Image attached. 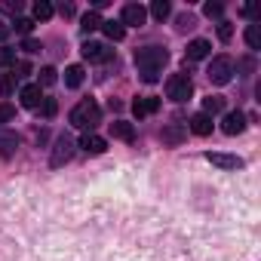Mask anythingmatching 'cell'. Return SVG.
Here are the masks:
<instances>
[{
    "label": "cell",
    "mask_w": 261,
    "mask_h": 261,
    "mask_svg": "<svg viewBox=\"0 0 261 261\" xmlns=\"http://www.w3.org/2000/svg\"><path fill=\"white\" fill-rule=\"evenodd\" d=\"M166 62H169V53L163 46H142L136 53V68H139V74H142L145 83H157Z\"/></svg>",
    "instance_id": "1"
},
{
    "label": "cell",
    "mask_w": 261,
    "mask_h": 261,
    "mask_svg": "<svg viewBox=\"0 0 261 261\" xmlns=\"http://www.w3.org/2000/svg\"><path fill=\"white\" fill-rule=\"evenodd\" d=\"M68 120H71V126L74 129H95L98 123H101V108L92 101V98H83L80 105H74V111L68 114Z\"/></svg>",
    "instance_id": "2"
},
{
    "label": "cell",
    "mask_w": 261,
    "mask_h": 261,
    "mask_svg": "<svg viewBox=\"0 0 261 261\" xmlns=\"http://www.w3.org/2000/svg\"><path fill=\"white\" fill-rule=\"evenodd\" d=\"M194 95V83H191V74H172L166 80V98L172 101H188Z\"/></svg>",
    "instance_id": "3"
},
{
    "label": "cell",
    "mask_w": 261,
    "mask_h": 261,
    "mask_svg": "<svg viewBox=\"0 0 261 261\" xmlns=\"http://www.w3.org/2000/svg\"><path fill=\"white\" fill-rule=\"evenodd\" d=\"M206 74H209V80H212L215 86H224V83H230V77H233V62H230L227 56H215Z\"/></svg>",
    "instance_id": "4"
},
{
    "label": "cell",
    "mask_w": 261,
    "mask_h": 261,
    "mask_svg": "<svg viewBox=\"0 0 261 261\" xmlns=\"http://www.w3.org/2000/svg\"><path fill=\"white\" fill-rule=\"evenodd\" d=\"M71 157H74V139L62 133V136L56 139V145H53V154H49V166H53V169H59V166H65Z\"/></svg>",
    "instance_id": "5"
},
{
    "label": "cell",
    "mask_w": 261,
    "mask_h": 261,
    "mask_svg": "<svg viewBox=\"0 0 261 261\" xmlns=\"http://www.w3.org/2000/svg\"><path fill=\"white\" fill-rule=\"evenodd\" d=\"M160 139H163L166 148H178V145L188 139V126H185V123H166L163 133H160Z\"/></svg>",
    "instance_id": "6"
},
{
    "label": "cell",
    "mask_w": 261,
    "mask_h": 261,
    "mask_svg": "<svg viewBox=\"0 0 261 261\" xmlns=\"http://www.w3.org/2000/svg\"><path fill=\"white\" fill-rule=\"evenodd\" d=\"M145 22H148V10H145L142 4H126V7H123V19H120V25L142 28Z\"/></svg>",
    "instance_id": "7"
},
{
    "label": "cell",
    "mask_w": 261,
    "mask_h": 261,
    "mask_svg": "<svg viewBox=\"0 0 261 261\" xmlns=\"http://www.w3.org/2000/svg\"><path fill=\"white\" fill-rule=\"evenodd\" d=\"M80 53H83L86 62H108V59L114 56V49H108L105 43H95V40H86Z\"/></svg>",
    "instance_id": "8"
},
{
    "label": "cell",
    "mask_w": 261,
    "mask_h": 261,
    "mask_svg": "<svg viewBox=\"0 0 261 261\" xmlns=\"http://www.w3.org/2000/svg\"><path fill=\"white\" fill-rule=\"evenodd\" d=\"M243 129H246V117H243L240 111L224 114V120H221V133H224V136H240Z\"/></svg>",
    "instance_id": "9"
},
{
    "label": "cell",
    "mask_w": 261,
    "mask_h": 261,
    "mask_svg": "<svg viewBox=\"0 0 261 261\" xmlns=\"http://www.w3.org/2000/svg\"><path fill=\"white\" fill-rule=\"evenodd\" d=\"M19 98H22V105H25V108H40V101H43L40 83H25V86L19 89Z\"/></svg>",
    "instance_id": "10"
},
{
    "label": "cell",
    "mask_w": 261,
    "mask_h": 261,
    "mask_svg": "<svg viewBox=\"0 0 261 261\" xmlns=\"http://www.w3.org/2000/svg\"><path fill=\"white\" fill-rule=\"evenodd\" d=\"M160 111V98H154V95H145V98H136L133 101V114L142 120V117H148V114H157Z\"/></svg>",
    "instance_id": "11"
},
{
    "label": "cell",
    "mask_w": 261,
    "mask_h": 261,
    "mask_svg": "<svg viewBox=\"0 0 261 261\" xmlns=\"http://www.w3.org/2000/svg\"><path fill=\"white\" fill-rule=\"evenodd\" d=\"M80 148H83L86 154H92V157H95V154H105V151H108V142H105L101 136H92V133H86V136L80 139Z\"/></svg>",
    "instance_id": "12"
},
{
    "label": "cell",
    "mask_w": 261,
    "mask_h": 261,
    "mask_svg": "<svg viewBox=\"0 0 261 261\" xmlns=\"http://www.w3.org/2000/svg\"><path fill=\"white\" fill-rule=\"evenodd\" d=\"M206 160L212 163V166H218V169H240L243 166V160L240 157H233V154H206Z\"/></svg>",
    "instance_id": "13"
},
{
    "label": "cell",
    "mask_w": 261,
    "mask_h": 261,
    "mask_svg": "<svg viewBox=\"0 0 261 261\" xmlns=\"http://www.w3.org/2000/svg\"><path fill=\"white\" fill-rule=\"evenodd\" d=\"M209 49H212V43L203 40V37H197V40L188 43V59H191V62H203V59L209 56Z\"/></svg>",
    "instance_id": "14"
},
{
    "label": "cell",
    "mask_w": 261,
    "mask_h": 261,
    "mask_svg": "<svg viewBox=\"0 0 261 261\" xmlns=\"http://www.w3.org/2000/svg\"><path fill=\"white\" fill-rule=\"evenodd\" d=\"M188 129H191L194 136H209V133H212V117H206V114H194L191 123H188Z\"/></svg>",
    "instance_id": "15"
},
{
    "label": "cell",
    "mask_w": 261,
    "mask_h": 261,
    "mask_svg": "<svg viewBox=\"0 0 261 261\" xmlns=\"http://www.w3.org/2000/svg\"><path fill=\"white\" fill-rule=\"evenodd\" d=\"M16 148H19V136H13V133H0V157L10 160V157L16 154Z\"/></svg>",
    "instance_id": "16"
},
{
    "label": "cell",
    "mask_w": 261,
    "mask_h": 261,
    "mask_svg": "<svg viewBox=\"0 0 261 261\" xmlns=\"http://www.w3.org/2000/svg\"><path fill=\"white\" fill-rule=\"evenodd\" d=\"M111 133H114V139H123V142H133V139H136V129H133V123H126V120H117V123H111Z\"/></svg>",
    "instance_id": "17"
},
{
    "label": "cell",
    "mask_w": 261,
    "mask_h": 261,
    "mask_svg": "<svg viewBox=\"0 0 261 261\" xmlns=\"http://www.w3.org/2000/svg\"><path fill=\"white\" fill-rule=\"evenodd\" d=\"M65 86H68V89H80V86H83V68H80V65L65 68Z\"/></svg>",
    "instance_id": "18"
},
{
    "label": "cell",
    "mask_w": 261,
    "mask_h": 261,
    "mask_svg": "<svg viewBox=\"0 0 261 261\" xmlns=\"http://www.w3.org/2000/svg\"><path fill=\"white\" fill-rule=\"evenodd\" d=\"M98 28H101V16H98L95 10H89V13L80 19V31H83V34H92V31H98Z\"/></svg>",
    "instance_id": "19"
},
{
    "label": "cell",
    "mask_w": 261,
    "mask_h": 261,
    "mask_svg": "<svg viewBox=\"0 0 261 261\" xmlns=\"http://www.w3.org/2000/svg\"><path fill=\"white\" fill-rule=\"evenodd\" d=\"M31 13H34V19H37V22H46V19H53V13H56V10H53L49 0H37V4L31 7Z\"/></svg>",
    "instance_id": "20"
},
{
    "label": "cell",
    "mask_w": 261,
    "mask_h": 261,
    "mask_svg": "<svg viewBox=\"0 0 261 261\" xmlns=\"http://www.w3.org/2000/svg\"><path fill=\"white\" fill-rule=\"evenodd\" d=\"M221 111H224V98H221V95H209V98H203V114H206V117L221 114Z\"/></svg>",
    "instance_id": "21"
},
{
    "label": "cell",
    "mask_w": 261,
    "mask_h": 261,
    "mask_svg": "<svg viewBox=\"0 0 261 261\" xmlns=\"http://www.w3.org/2000/svg\"><path fill=\"white\" fill-rule=\"evenodd\" d=\"M101 31H105L111 40H123V34H126V28H123L120 22H114V19H111V22H101Z\"/></svg>",
    "instance_id": "22"
},
{
    "label": "cell",
    "mask_w": 261,
    "mask_h": 261,
    "mask_svg": "<svg viewBox=\"0 0 261 261\" xmlns=\"http://www.w3.org/2000/svg\"><path fill=\"white\" fill-rule=\"evenodd\" d=\"M172 13V7H169V0H154V4H151V16L157 19V22H163L166 16Z\"/></svg>",
    "instance_id": "23"
},
{
    "label": "cell",
    "mask_w": 261,
    "mask_h": 261,
    "mask_svg": "<svg viewBox=\"0 0 261 261\" xmlns=\"http://www.w3.org/2000/svg\"><path fill=\"white\" fill-rule=\"evenodd\" d=\"M16 83H19V80H16L13 74H4V77H0V95L10 98V95L16 92Z\"/></svg>",
    "instance_id": "24"
},
{
    "label": "cell",
    "mask_w": 261,
    "mask_h": 261,
    "mask_svg": "<svg viewBox=\"0 0 261 261\" xmlns=\"http://www.w3.org/2000/svg\"><path fill=\"white\" fill-rule=\"evenodd\" d=\"M16 65V49L13 46H0V68H10Z\"/></svg>",
    "instance_id": "25"
},
{
    "label": "cell",
    "mask_w": 261,
    "mask_h": 261,
    "mask_svg": "<svg viewBox=\"0 0 261 261\" xmlns=\"http://www.w3.org/2000/svg\"><path fill=\"white\" fill-rule=\"evenodd\" d=\"M246 43H249V49H258V46H261V34H258V25H249V28H246Z\"/></svg>",
    "instance_id": "26"
},
{
    "label": "cell",
    "mask_w": 261,
    "mask_h": 261,
    "mask_svg": "<svg viewBox=\"0 0 261 261\" xmlns=\"http://www.w3.org/2000/svg\"><path fill=\"white\" fill-rule=\"evenodd\" d=\"M56 111H59V101H56V98H43V101H40V114H43L46 120H53Z\"/></svg>",
    "instance_id": "27"
},
{
    "label": "cell",
    "mask_w": 261,
    "mask_h": 261,
    "mask_svg": "<svg viewBox=\"0 0 261 261\" xmlns=\"http://www.w3.org/2000/svg\"><path fill=\"white\" fill-rule=\"evenodd\" d=\"M13 120H16V108L7 105V101H0V126H4V123H13Z\"/></svg>",
    "instance_id": "28"
},
{
    "label": "cell",
    "mask_w": 261,
    "mask_h": 261,
    "mask_svg": "<svg viewBox=\"0 0 261 261\" xmlns=\"http://www.w3.org/2000/svg\"><path fill=\"white\" fill-rule=\"evenodd\" d=\"M203 13H206L209 19H221V16H224V7H221V4H206Z\"/></svg>",
    "instance_id": "29"
},
{
    "label": "cell",
    "mask_w": 261,
    "mask_h": 261,
    "mask_svg": "<svg viewBox=\"0 0 261 261\" xmlns=\"http://www.w3.org/2000/svg\"><path fill=\"white\" fill-rule=\"evenodd\" d=\"M40 83L43 86H53L56 83V68H40Z\"/></svg>",
    "instance_id": "30"
},
{
    "label": "cell",
    "mask_w": 261,
    "mask_h": 261,
    "mask_svg": "<svg viewBox=\"0 0 261 261\" xmlns=\"http://www.w3.org/2000/svg\"><path fill=\"white\" fill-rule=\"evenodd\" d=\"M230 34H233V25L221 19V22H218V37H221V40H230Z\"/></svg>",
    "instance_id": "31"
},
{
    "label": "cell",
    "mask_w": 261,
    "mask_h": 261,
    "mask_svg": "<svg viewBox=\"0 0 261 261\" xmlns=\"http://www.w3.org/2000/svg\"><path fill=\"white\" fill-rule=\"evenodd\" d=\"M191 28H194V16H191V13L178 16V31H191Z\"/></svg>",
    "instance_id": "32"
},
{
    "label": "cell",
    "mask_w": 261,
    "mask_h": 261,
    "mask_svg": "<svg viewBox=\"0 0 261 261\" xmlns=\"http://www.w3.org/2000/svg\"><path fill=\"white\" fill-rule=\"evenodd\" d=\"M31 28H34L31 19H16V31H19V34H31Z\"/></svg>",
    "instance_id": "33"
},
{
    "label": "cell",
    "mask_w": 261,
    "mask_h": 261,
    "mask_svg": "<svg viewBox=\"0 0 261 261\" xmlns=\"http://www.w3.org/2000/svg\"><path fill=\"white\" fill-rule=\"evenodd\" d=\"M22 49H25V53H40V49H43V46H40V43H37V40H31V37H28V40H25V43H22Z\"/></svg>",
    "instance_id": "34"
},
{
    "label": "cell",
    "mask_w": 261,
    "mask_h": 261,
    "mask_svg": "<svg viewBox=\"0 0 261 261\" xmlns=\"http://www.w3.org/2000/svg\"><path fill=\"white\" fill-rule=\"evenodd\" d=\"M7 37H10V25L0 19V40H7Z\"/></svg>",
    "instance_id": "35"
},
{
    "label": "cell",
    "mask_w": 261,
    "mask_h": 261,
    "mask_svg": "<svg viewBox=\"0 0 261 261\" xmlns=\"http://www.w3.org/2000/svg\"><path fill=\"white\" fill-rule=\"evenodd\" d=\"M59 13L68 19V16H74V7H71V4H62V7H59Z\"/></svg>",
    "instance_id": "36"
},
{
    "label": "cell",
    "mask_w": 261,
    "mask_h": 261,
    "mask_svg": "<svg viewBox=\"0 0 261 261\" xmlns=\"http://www.w3.org/2000/svg\"><path fill=\"white\" fill-rule=\"evenodd\" d=\"M240 71H255V62H252V59H243V62H240Z\"/></svg>",
    "instance_id": "37"
},
{
    "label": "cell",
    "mask_w": 261,
    "mask_h": 261,
    "mask_svg": "<svg viewBox=\"0 0 261 261\" xmlns=\"http://www.w3.org/2000/svg\"><path fill=\"white\" fill-rule=\"evenodd\" d=\"M4 10H7V13H19L22 4H19V0H16V4H4Z\"/></svg>",
    "instance_id": "38"
}]
</instances>
